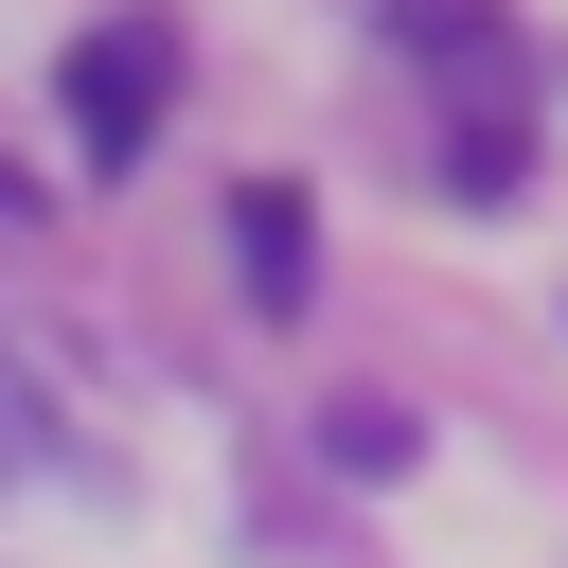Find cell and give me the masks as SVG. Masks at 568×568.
Wrapping results in <instances>:
<instances>
[{
    "label": "cell",
    "mask_w": 568,
    "mask_h": 568,
    "mask_svg": "<svg viewBox=\"0 0 568 568\" xmlns=\"http://www.w3.org/2000/svg\"><path fill=\"white\" fill-rule=\"evenodd\" d=\"M320 462L390 479V462H408V408H390V390H337V408H320Z\"/></svg>",
    "instance_id": "4"
},
{
    "label": "cell",
    "mask_w": 568,
    "mask_h": 568,
    "mask_svg": "<svg viewBox=\"0 0 568 568\" xmlns=\"http://www.w3.org/2000/svg\"><path fill=\"white\" fill-rule=\"evenodd\" d=\"M390 36H408L426 71H462L479 106H515V18H497V0H390Z\"/></svg>",
    "instance_id": "2"
},
{
    "label": "cell",
    "mask_w": 568,
    "mask_h": 568,
    "mask_svg": "<svg viewBox=\"0 0 568 568\" xmlns=\"http://www.w3.org/2000/svg\"><path fill=\"white\" fill-rule=\"evenodd\" d=\"M160 106H178V18H142V0L89 18V36H71V142H89V160H142Z\"/></svg>",
    "instance_id": "1"
},
{
    "label": "cell",
    "mask_w": 568,
    "mask_h": 568,
    "mask_svg": "<svg viewBox=\"0 0 568 568\" xmlns=\"http://www.w3.org/2000/svg\"><path fill=\"white\" fill-rule=\"evenodd\" d=\"M0 213H36V178H0Z\"/></svg>",
    "instance_id": "5"
},
{
    "label": "cell",
    "mask_w": 568,
    "mask_h": 568,
    "mask_svg": "<svg viewBox=\"0 0 568 568\" xmlns=\"http://www.w3.org/2000/svg\"><path fill=\"white\" fill-rule=\"evenodd\" d=\"M231 248H248V302H266V320H284V302H302V266H320V231H302V195H284V178H248V195H231Z\"/></svg>",
    "instance_id": "3"
}]
</instances>
